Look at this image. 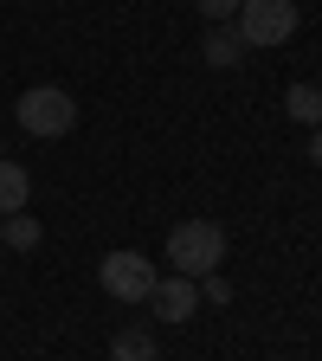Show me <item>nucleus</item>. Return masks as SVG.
<instances>
[{"instance_id":"1","label":"nucleus","mask_w":322,"mask_h":361,"mask_svg":"<svg viewBox=\"0 0 322 361\" xmlns=\"http://www.w3.org/2000/svg\"><path fill=\"white\" fill-rule=\"evenodd\" d=\"M225 258V226L219 219H180L174 233H168V264H174V278H206V271H219Z\"/></svg>"},{"instance_id":"2","label":"nucleus","mask_w":322,"mask_h":361,"mask_svg":"<svg viewBox=\"0 0 322 361\" xmlns=\"http://www.w3.org/2000/svg\"><path fill=\"white\" fill-rule=\"evenodd\" d=\"M13 116H20V129H26V135L52 142V135H71L78 104H71V90H58V84H32V90H20Z\"/></svg>"},{"instance_id":"3","label":"nucleus","mask_w":322,"mask_h":361,"mask_svg":"<svg viewBox=\"0 0 322 361\" xmlns=\"http://www.w3.org/2000/svg\"><path fill=\"white\" fill-rule=\"evenodd\" d=\"M97 284H104L116 303H149V290L161 284V271H155L142 252L116 245V252H104V264H97Z\"/></svg>"},{"instance_id":"4","label":"nucleus","mask_w":322,"mask_h":361,"mask_svg":"<svg viewBox=\"0 0 322 361\" xmlns=\"http://www.w3.org/2000/svg\"><path fill=\"white\" fill-rule=\"evenodd\" d=\"M239 39L258 45V52H271V45L297 39V0H239Z\"/></svg>"},{"instance_id":"5","label":"nucleus","mask_w":322,"mask_h":361,"mask_svg":"<svg viewBox=\"0 0 322 361\" xmlns=\"http://www.w3.org/2000/svg\"><path fill=\"white\" fill-rule=\"evenodd\" d=\"M149 310L161 316V323H187V316L200 310V284H194V278H161V284L149 290Z\"/></svg>"},{"instance_id":"6","label":"nucleus","mask_w":322,"mask_h":361,"mask_svg":"<svg viewBox=\"0 0 322 361\" xmlns=\"http://www.w3.org/2000/svg\"><path fill=\"white\" fill-rule=\"evenodd\" d=\"M26 200H32V174L13 155H0V219H7V213H26Z\"/></svg>"},{"instance_id":"7","label":"nucleus","mask_w":322,"mask_h":361,"mask_svg":"<svg viewBox=\"0 0 322 361\" xmlns=\"http://www.w3.org/2000/svg\"><path fill=\"white\" fill-rule=\"evenodd\" d=\"M200 59H206L213 71H233V65L245 59V39H239V26H213V32H206V45H200Z\"/></svg>"},{"instance_id":"8","label":"nucleus","mask_w":322,"mask_h":361,"mask_svg":"<svg viewBox=\"0 0 322 361\" xmlns=\"http://www.w3.org/2000/svg\"><path fill=\"white\" fill-rule=\"evenodd\" d=\"M284 110H290V123H322V90L316 84H290V97H284Z\"/></svg>"},{"instance_id":"9","label":"nucleus","mask_w":322,"mask_h":361,"mask_svg":"<svg viewBox=\"0 0 322 361\" xmlns=\"http://www.w3.org/2000/svg\"><path fill=\"white\" fill-rule=\"evenodd\" d=\"M110 361H161V355H155V336L149 329H123L110 342Z\"/></svg>"},{"instance_id":"10","label":"nucleus","mask_w":322,"mask_h":361,"mask_svg":"<svg viewBox=\"0 0 322 361\" xmlns=\"http://www.w3.org/2000/svg\"><path fill=\"white\" fill-rule=\"evenodd\" d=\"M0 245L32 252V245H39V219H32V213H7V219H0Z\"/></svg>"},{"instance_id":"11","label":"nucleus","mask_w":322,"mask_h":361,"mask_svg":"<svg viewBox=\"0 0 322 361\" xmlns=\"http://www.w3.org/2000/svg\"><path fill=\"white\" fill-rule=\"evenodd\" d=\"M200 7V20H213V26H233L239 20V0H194Z\"/></svg>"},{"instance_id":"12","label":"nucleus","mask_w":322,"mask_h":361,"mask_svg":"<svg viewBox=\"0 0 322 361\" xmlns=\"http://www.w3.org/2000/svg\"><path fill=\"white\" fill-rule=\"evenodd\" d=\"M225 297H233V284H225L219 271H206V278H200V303H225Z\"/></svg>"},{"instance_id":"13","label":"nucleus","mask_w":322,"mask_h":361,"mask_svg":"<svg viewBox=\"0 0 322 361\" xmlns=\"http://www.w3.org/2000/svg\"><path fill=\"white\" fill-rule=\"evenodd\" d=\"M309 161L322 168V123H316V135H309Z\"/></svg>"}]
</instances>
